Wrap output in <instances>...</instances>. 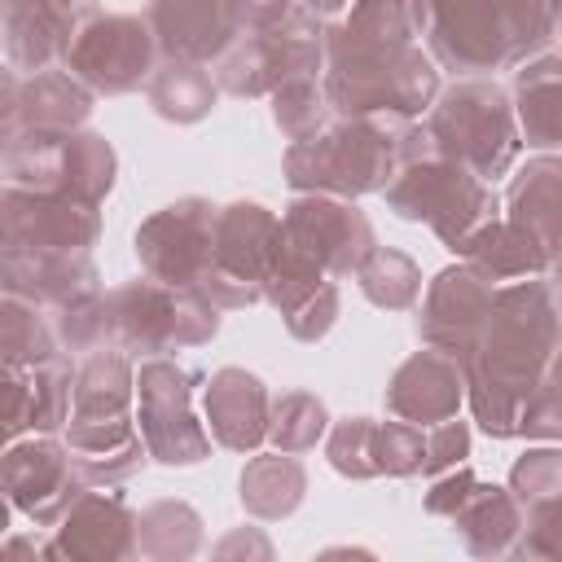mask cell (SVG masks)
Returning a JSON list of instances; mask_svg holds the SVG:
<instances>
[{"label": "cell", "instance_id": "4dcf8cb0", "mask_svg": "<svg viewBox=\"0 0 562 562\" xmlns=\"http://www.w3.org/2000/svg\"><path fill=\"white\" fill-rule=\"evenodd\" d=\"M132 391H136V378H132L127 351H119V347L88 351V360L75 373L70 417H79V422H123L127 404H132Z\"/></svg>", "mask_w": 562, "mask_h": 562}, {"label": "cell", "instance_id": "52a82bcc", "mask_svg": "<svg viewBox=\"0 0 562 562\" xmlns=\"http://www.w3.org/2000/svg\"><path fill=\"white\" fill-rule=\"evenodd\" d=\"M119 158L97 132H22L4 140V176L18 189L97 202L114 189Z\"/></svg>", "mask_w": 562, "mask_h": 562}, {"label": "cell", "instance_id": "30bf717a", "mask_svg": "<svg viewBox=\"0 0 562 562\" xmlns=\"http://www.w3.org/2000/svg\"><path fill=\"white\" fill-rule=\"evenodd\" d=\"M413 22L435 61L457 75H487L518 61L505 0H413Z\"/></svg>", "mask_w": 562, "mask_h": 562}, {"label": "cell", "instance_id": "f907efd6", "mask_svg": "<svg viewBox=\"0 0 562 562\" xmlns=\"http://www.w3.org/2000/svg\"><path fill=\"white\" fill-rule=\"evenodd\" d=\"M558 40H562V13H558Z\"/></svg>", "mask_w": 562, "mask_h": 562}, {"label": "cell", "instance_id": "ba28073f", "mask_svg": "<svg viewBox=\"0 0 562 562\" xmlns=\"http://www.w3.org/2000/svg\"><path fill=\"white\" fill-rule=\"evenodd\" d=\"M325 66V31L316 13H285L263 31H246L215 66V83L233 97L277 92L285 79L321 75Z\"/></svg>", "mask_w": 562, "mask_h": 562}, {"label": "cell", "instance_id": "8992f818", "mask_svg": "<svg viewBox=\"0 0 562 562\" xmlns=\"http://www.w3.org/2000/svg\"><path fill=\"white\" fill-rule=\"evenodd\" d=\"M382 198L400 220H426L448 250H461L470 233L496 220V193L487 189V180L443 154L413 158L382 189Z\"/></svg>", "mask_w": 562, "mask_h": 562}, {"label": "cell", "instance_id": "d590c367", "mask_svg": "<svg viewBox=\"0 0 562 562\" xmlns=\"http://www.w3.org/2000/svg\"><path fill=\"white\" fill-rule=\"evenodd\" d=\"M356 277H360L364 299L386 312H404L422 294V268L404 250H391V246H373L364 255V263L356 268Z\"/></svg>", "mask_w": 562, "mask_h": 562}, {"label": "cell", "instance_id": "5bb4252c", "mask_svg": "<svg viewBox=\"0 0 562 562\" xmlns=\"http://www.w3.org/2000/svg\"><path fill=\"white\" fill-rule=\"evenodd\" d=\"M281 241H290L334 277L356 272L378 246L369 215L338 193H299L281 215Z\"/></svg>", "mask_w": 562, "mask_h": 562}, {"label": "cell", "instance_id": "603a6c76", "mask_svg": "<svg viewBox=\"0 0 562 562\" xmlns=\"http://www.w3.org/2000/svg\"><path fill=\"white\" fill-rule=\"evenodd\" d=\"M75 31L79 22L66 0H4V48L18 75H40L53 70V61H66Z\"/></svg>", "mask_w": 562, "mask_h": 562}, {"label": "cell", "instance_id": "f6af8a7d", "mask_svg": "<svg viewBox=\"0 0 562 562\" xmlns=\"http://www.w3.org/2000/svg\"><path fill=\"white\" fill-rule=\"evenodd\" d=\"M531 536L522 540V553H544V558H562V492L531 501V518H527Z\"/></svg>", "mask_w": 562, "mask_h": 562}, {"label": "cell", "instance_id": "d4e9b609", "mask_svg": "<svg viewBox=\"0 0 562 562\" xmlns=\"http://www.w3.org/2000/svg\"><path fill=\"white\" fill-rule=\"evenodd\" d=\"M268 417H272V400L268 386L246 373V369H220L211 373L206 386V426L211 439L228 452H250L268 439Z\"/></svg>", "mask_w": 562, "mask_h": 562}, {"label": "cell", "instance_id": "cb8c5ba5", "mask_svg": "<svg viewBox=\"0 0 562 562\" xmlns=\"http://www.w3.org/2000/svg\"><path fill=\"white\" fill-rule=\"evenodd\" d=\"M97 268L88 250H4V290L40 307H61L97 294Z\"/></svg>", "mask_w": 562, "mask_h": 562}, {"label": "cell", "instance_id": "ee69618b", "mask_svg": "<svg viewBox=\"0 0 562 562\" xmlns=\"http://www.w3.org/2000/svg\"><path fill=\"white\" fill-rule=\"evenodd\" d=\"M470 457V426L448 417V422H435L426 426V465L422 474H443L452 465H461Z\"/></svg>", "mask_w": 562, "mask_h": 562}, {"label": "cell", "instance_id": "9c48e42d", "mask_svg": "<svg viewBox=\"0 0 562 562\" xmlns=\"http://www.w3.org/2000/svg\"><path fill=\"white\" fill-rule=\"evenodd\" d=\"M281 241V220L259 202H228L220 206L215 224V259L198 290L215 307H246L263 299L272 259Z\"/></svg>", "mask_w": 562, "mask_h": 562}, {"label": "cell", "instance_id": "8d00e7d4", "mask_svg": "<svg viewBox=\"0 0 562 562\" xmlns=\"http://www.w3.org/2000/svg\"><path fill=\"white\" fill-rule=\"evenodd\" d=\"M325 404L312 391H285L281 400H272V417H268V439L281 452H307L316 448V439L325 435Z\"/></svg>", "mask_w": 562, "mask_h": 562}, {"label": "cell", "instance_id": "7bdbcfd3", "mask_svg": "<svg viewBox=\"0 0 562 562\" xmlns=\"http://www.w3.org/2000/svg\"><path fill=\"white\" fill-rule=\"evenodd\" d=\"M509 492L518 501H544L553 492H562V448H531L514 461L509 470Z\"/></svg>", "mask_w": 562, "mask_h": 562}, {"label": "cell", "instance_id": "484cf974", "mask_svg": "<svg viewBox=\"0 0 562 562\" xmlns=\"http://www.w3.org/2000/svg\"><path fill=\"white\" fill-rule=\"evenodd\" d=\"M70 408H75V373L66 364L48 360V364H31V369H9V386H4L9 439L26 435V430L48 435L70 422Z\"/></svg>", "mask_w": 562, "mask_h": 562}, {"label": "cell", "instance_id": "d6986e66", "mask_svg": "<svg viewBox=\"0 0 562 562\" xmlns=\"http://www.w3.org/2000/svg\"><path fill=\"white\" fill-rule=\"evenodd\" d=\"M263 299L281 312L285 329L303 342H316L338 321V285L334 272H325L316 259L294 250L290 241H277V259L263 285Z\"/></svg>", "mask_w": 562, "mask_h": 562}, {"label": "cell", "instance_id": "e575fe53", "mask_svg": "<svg viewBox=\"0 0 562 562\" xmlns=\"http://www.w3.org/2000/svg\"><path fill=\"white\" fill-rule=\"evenodd\" d=\"M202 544V518L184 501H154L136 514V553L189 558Z\"/></svg>", "mask_w": 562, "mask_h": 562}, {"label": "cell", "instance_id": "f35d334b", "mask_svg": "<svg viewBox=\"0 0 562 562\" xmlns=\"http://www.w3.org/2000/svg\"><path fill=\"white\" fill-rule=\"evenodd\" d=\"M53 325H57V338L66 351H101L110 347V307H105V294H83L75 303H61L53 307Z\"/></svg>", "mask_w": 562, "mask_h": 562}, {"label": "cell", "instance_id": "ffe728a7", "mask_svg": "<svg viewBox=\"0 0 562 562\" xmlns=\"http://www.w3.org/2000/svg\"><path fill=\"white\" fill-rule=\"evenodd\" d=\"M149 26L158 35V48L180 61L224 57L246 35L237 0H154Z\"/></svg>", "mask_w": 562, "mask_h": 562}, {"label": "cell", "instance_id": "8fae6325", "mask_svg": "<svg viewBox=\"0 0 562 562\" xmlns=\"http://www.w3.org/2000/svg\"><path fill=\"white\" fill-rule=\"evenodd\" d=\"M158 35L132 13H88L66 48V70L83 79L97 97H119L154 79Z\"/></svg>", "mask_w": 562, "mask_h": 562}, {"label": "cell", "instance_id": "f1b7e54d", "mask_svg": "<svg viewBox=\"0 0 562 562\" xmlns=\"http://www.w3.org/2000/svg\"><path fill=\"white\" fill-rule=\"evenodd\" d=\"M461 531V540L474 549V553H505L514 544V536L522 531V509H518V496L505 492V487H492V483H479L474 474L465 479L461 487V501L452 505L448 514Z\"/></svg>", "mask_w": 562, "mask_h": 562}, {"label": "cell", "instance_id": "83f0119b", "mask_svg": "<svg viewBox=\"0 0 562 562\" xmlns=\"http://www.w3.org/2000/svg\"><path fill=\"white\" fill-rule=\"evenodd\" d=\"M518 132L536 149H562V48L531 57L514 75Z\"/></svg>", "mask_w": 562, "mask_h": 562}, {"label": "cell", "instance_id": "bcb514c9", "mask_svg": "<svg viewBox=\"0 0 562 562\" xmlns=\"http://www.w3.org/2000/svg\"><path fill=\"white\" fill-rule=\"evenodd\" d=\"M549 290H553V303H558V312H562V250L549 259Z\"/></svg>", "mask_w": 562, "mask_h": 562}, {"label": "cell", "instance_id": "c3c4849f", "mask_svg": "<svg viewBox=\"0 0 562 562\" xmlns=\"http://www.w3.org/2000/svg\"><path fill=\"white\" fill-rule=\"evenodd\" d=\"M237 544H241V540H237V536H233V540H224V544H220V553H233V549H237ZM246 549H255V553H272V544H268V540H263V536H259V540H255V544H250V540H246Z\"/></svg>", "mask_w": 562, "mask_h": 562}, {"label": "cell", "instance_id": "ab89813d", "mask_svg": "<svg viewBox=\"0 0 562 562\" xmlns=\"http://www.w3.org/2000/svg\"><path fill=\"white\" fill-rule=\"evenodd\" d=\"M373 435H378V422L373 417H347L334 426L329 443H325V457L338 474L347 479H378V448H373Z\"/></svg>", "mask_w": 562, "mask_h": 562}, {"label": "cell", "instance_id": "6da1fadb", "mask_svg": "<svg viewBox=\"0 0 562 562\" xmlns=\"http://www.w3.org/2000/svg\"><path fill=\"white\" fill-rule=\"evenodd\" d=\"M558 342H562V312L553 303L549 281L531 277L496 290L492 312L470 356L461 360L474 422L492 439L518 435L522 404L540 386L549 360L558 356Z\"/></svg>", "mask_w": 562, "mask_h": 562}, {"label": "cell", "instance_id": "277c9868", "mask_svg": "<svg viewBox=\"0 0 562 562\" xmlns=\"http://www.w3.org/2000/svg\"><path fill=\"white\" fill-rule=\"evenodd\" d=\"M518 136L522 132L509 92L483 75H465L443 97H435L426 119V140L435 145V154L470 167L483 180H496L514 167L522 145Z\"/></svg>", "mask_w": 562, "mask_h": 562}, {"label": "cell", "instance_id": "b9f144b4", "mask_svg": "<svg viewBox=\"0 0 562 562\" xmlns=\"http://www.w3.org/2000/svg\"><path fill=\"white\" fill-rule=\"evenodd\" d=\"M518 435H536V439H562V351L549 360L540 386L527 395L522 417H518Z\"/></svg>", "mask_w": 562, "mask_h": 562}, {"label": "cell", "instance_id": "7a4b0ae2", "mask_svg": "<svg viewBox=\"0 0 562 562\" xmlns=\"http://www.w3.org/2000/svg\"><path fill=\"white\" fill-rule=\"evenodd\" d=\"M426 145V132L400 114H338L285 149V180L299 193H382Z\"/></svg>", "mask_w": 562, "mask_h": 562}, {"label": "cell", "instance_id": "1f68e13d", "mask_svg": "<svg viewBox=\"0 0 562 562\" xmlns=\"http://www.w3.org/2000/svg\"><path fill=\"white\" fill-rule=\"evenodd\" d=\"M307 492V470L294 452H268V457H255L246 470H241V505L246 514L272 522V518H285L299 509Z\"/></svg>", "mask_w": 562, "mask_h": 562}, {"label": "cell", "instance_id": "e0dca14e", "mask_svg": "<svg viewBox=\"0 0 562 562\" xmlns=\"http://www.w3.org/2000/svg\"><path fill=\"white\" fill-rule=\"evenodd\" d=\"M4 487H9V501L40 527L61 522L75 496L88 492L70 443H57V439H26V443L13 439L4 457Z\"/></svg>", "mask_w": 562, "mask_h": 562}, {"label": "cell", "instance_id": "7402d4cb", "mask_svg": "<svg viewBox=\"0 0 562 562\" xmlns=\"http://www.w3.org/2000/svg\"><path fill=\"white\" fill-rule=\"evenodd\" d=\"M57 558H127L136 553V514L119 492H79L61 514L57 540L48 544Z\"/></svg>", "mask_w": 562, "mask_h": 562}, {"label": "cell", "instance_id": "7dc6e473", "mask_svg": "<svg viewBox=\"0 0 562 562\" xmlns=\"http://www.w3.org/2000/svg\"><path fill=\"white\" fill-rule=\"evenodd\" d=\"M347 0H303V9L307 13H316V18H329V13H338Z\"/></svg>", "mask_w": 562, "mask_h": 562}, {"label": "cell", "instance_id": "4fadbf2b", "mask_svg": "<svg viewBox=\"0 0 562 562\" xmlns=\"http://www.w3.org/2000/svg\"><path fill=\"white\" fill-rule=\"evenodd\" d=\"M215 224L220 206L206 198H180L154 211L136 228V259L145 277L167 285H198L215 259Z\"/></svg>", "mask_w": 562, "mask_h": 562}, {"label": "cell", "instance_id": "74e56055", "mask_svg": "<svg viewBox=\"0 0 562 562\" xmlns=\"http://www.w3.org/2000/svg\"><path fill=\"white\" fill-rule=\"evenodd\" d=\"M329 110H334V105H329V97H325V83H316V75L285 79V83L272 92V119H277V127H281L290 140H303V136L321 132Z\"/></svg>", "mask_w": 562, "mask_h": 562}, {"label": "cell", "instance_id": "44dd1931", "mask_svg": "<svg viewBox=\"0 0 562 562\" xmlns=\"http://www.w3.org/2000/svg\"><path fill=\"white\" fill-rule=\"evenodd\" d=\"M461 400H465V364L439 347L408 356L386 386V408L413 426H435L457 417Z\"/></svg>", "mask_w": 562, "mask_h": 562}, {"label": "cell", "instance_id": "4316f807", "mask_svg": "<svg viewBox=\"0 0 562 562\" xmlns=\"http://www.w3.org/2000/svg\"><path fill=\"white\" fill-rule=\"evenodd\" d=\"M549 259L562 250V158L540 154L509 180V215Z\"/></svg>", "mask_w": 562, "mask_h": 562}, {"label": "cell", "instance_id": "60d3db41", "mask_svg": "<svg viewBox=\"0 0 562 562\" xmlns=\"http://www.w3.org/2000/svg\"><path fill=\"white\" fill-rule=\"evenodd\" d=\"M373 448H378V470L382 474H422L426 465V426H413V422H378V435H373Z\"/></svg>", "mask_w": 562, "mask_h": 562}, {"label": "cell", "instance_id": "836d02e7", "mask_svg": "<svg viewBox=\"0 0 562 562\" xmlns=\"http://www.w3.org/2000/svg\"><path fill=\"white\" fill-rule=\"evenodd\" d=\"M0 347H4V364L9 369H31V364H48L57 360V325L44 316L40 303L9 294L4 290V316H0Z\"/></svg>", "mask_w": 562, "mask_h": 562}, {"label": "cell", "instance_id": "7c38bea8", "mask_svg": "<svg viewBox=\"0 0 562 562\" xmlns=\"http://www.w3.org/2000/svg\"><path fill=\"white\" fill-rule=\"evenodd\" d=\"M193 382H198V373L167 356H149L136 373L140 439H145L149 457L162 465H193L211 452V430H202L189 408Z\"/></svg>", "mask_w": 562, "mask_h": 562}, {"label": "cell", "instance_id": "f546056e", "mask_svg": "<svg viewBox=\"0 0 562 562\" xmlns=\"http://www.w3.org/2000/svg\"><path fill=\"white\" fill-rule=\"evenodd\" d=\"M465 263L487 272L492 281H518V277H540L549 272V255L514 224V220H487L479 233H470L457 250Z\"/></svg>", "mask_w": 562, "mask_h": 562}, {"label": "cell", "instance_id": "d6a6232c", "mask_svg": "<svg viewBox=\"0 0 562 562\" xmlns=\"http://www.w3.org/2000/svg\"><path fill=\"white\" fill-rule=\"evenodd\" d=\"M149 101L167 123H198L215 110L220 83L202 61L167 57L149 79Z\"/></svg>", "mask_w": 562, "mask_h": 562}, {"label": "cell", "instance_id": "2e32d148", "mask_svg": "<svg viewBox=\"0 0 562 562\" xmlns=\"http://www.w3.org/2000/svg\"><path fill=\"white\" fill-rule=\"evenodd\" d=\"M492 299H496V285L487 272H479L474 263H452L443 268L430 290H426V303L417 312V338L426 347H439L457 360L470 356L487 312H492Z\"/></svg>", "mask_w": 562, "mask_h": 562}, {"label": "cell", "instance_id": "9a60e30c", "mask_svg": "<svg viewBox=\"0 0 562 562\" xmlns=\"http://www.w3.org/2000/svg\"><path fill=\"white\" fill-rule=\"evenodd\" d=\"M97 233V202L4 184V250H88Z\"/></svg>", "mask_w": 562, "mask_h": 562}, {"label": "cell", "instance_id": "3957f363", "mask_svg": "<svg viewBox=\"0 0 562 562\" xmlns=\"http://www.w3.org/2000/svg\"><path fill=\"white\" fill-rule=\"evenodd\" d=\"M325 97L338 114L413 119L439 97V70L417 44L360 40L342 26L325 31Z\"/></svg>", "mask_w": 562, "mask_h": 562}, {"label": "cell", "instance_id": "ac0fdd59", "mask_svg": "<svg viewBox=\"0 0 562 562\" xmlns=\"http://www.w3.org/2000/svg\"><path fill=\"white\" fill-rule=\"evenodd\" d=\"M92 88L61 70H40L18 79V70L4 75V140L22 132H79L92 114Z\"/></svg>", "mask_w": 562, "mask_h": 562}, {"label": "cell", "instance_id": "5b68a950", "mask_svg": "<svg viewBox=\"0 0 562 562\" xmlns=\"http://www.w3.org/2000/svg\"><path fill=\"white\" fill-rule=\"evenodd\" d=\"M105 307H110V347L145 360L176 347L211 342L220 329V307L198 285H167L154 277L110 290Z\"/></svg>", "mask_w": 562, "mask_h": 562}, {"label": "cell", "instance_id": "681fc988", "mask_svg": "<svg viewBox=\"0 0 562 562\" xmlns=\"http://www.w3.org/2000/svg\"><path fill=\"white\" fill-rule=\"evenodd\" d=\"M66 4H70V9H75V4H92V0H66Z\"/></svg>", "mask_w": 562, "mask_h": 562}]
</instances>
